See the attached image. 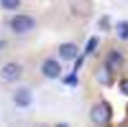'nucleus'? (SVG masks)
Here are the masks:
<instances>
[{"instance_id":"f257e3e1","label":"nucleus","mask_w":128,"mask_h":127,"mask_svg":"<svg viewBox=\"0 0 128 127\" xmlns=\"http://www.w3.org/2000/svg\"><path fill=\"white\" fill-rule=\"evenodd\" d=\"M33 27H34V20L30 15H26V14H20V15L14 17L10 21V29L20 34L30 32Z\"/></svg>"},{"instance_id":"f03ea898","label":"nucleus","mask_w":128,"mask_h":127,"mask_svg":"<svg viewBox=\"0 0 128 127\" xmlns=\"http://www.w3.org/2000/svg\"><path fill=\"white\" fill-rule=\"evenodd\" d=\"M110 114H112L110 106H109L106 102H103V103L96 105V106L91 109V120H92L96 124H104V123L109 121Z\"/></svg>"},{"instance_id":"7ed1b4c3","label":"nucleus","mask_w":128,"mask_h":127,"mask_svg":"<svg viewBox=\"0 0 128 127\" xmlns=\"http://www.w3.org/2000/svg\"><path fill=\"white\" fill-rule=\"evenodd\" d=\"M21 75H22V67L18 63H8L0 69V76L8 82H14L20 79Z\"/></svg>"},{"instance_id":"20e7f679","label":"nucleus","mask_w":128,"mask_h":127,"mask_svg":"<svg viewBox=\"0 0 128 127\" xmlns=\"http://www.w3.org/2000/svg\"><path fill=\"white\" fill-rule=\"evenodd\" d=\"M42 72H43V75L46 78L54 79V78H58L61 75V66H60V63L57 60L49 58V60H46L42 64Z\"/></svg>"},{"instance_id":"39448f33","label":"nucleus","mask_w":128,"mask_h":127,"mask_svg":"<svg viewBox=\"0 0 128 127\" xmlns=\"http://www.w3.org/2000/svg\"><path fill=\"white\" fill-rule=\"evenodd\" d=\"M58 52H60V57L64 58L66 61H72L74 58H78L79 55V49L74 43H63L60 48H58Z\"/></svg>"},{"instance_id":"423d86ee","label":"nucleus","mask_w":128,"mask_h":127,"mask_svg":"<svg viewBox=\"0 0 128 127\" xmlns=\"http://www.w3.org/2000/svg\"><path fill=\"white\" fill-rule=\"evenodd\" d=\"M124 63V57L119 51H112L109 52V57H107V61H106V66L110 72H116L121 69V66Z\"/></svg>"},{"instance_id":"0eeeda50","label":"nucleus","mask_w":128,"mask_h":127,"mask_svg":"<svg viewBox=\"0 0 128 127\" xmlns=\"http://www.w3.org/2000/svg\"><path fill=\"white\" fill-rule=\"evenodd\" d=\"M14 102L21 106V108H27L32 103V93L27 88H20L15 94H14Z\"/></svg>"},{"instance_id":"6e6552de","label":"nucleus","mask_w":128,"mask_h":127,"mask_svg":"<svg viewBox=\"0 0 128 127\" xmlns=\"http://www.w3.org/2000/svg\"><path fill=\"white\" fill-rule=\"evenodd\" d=\"M116 32H118V36L121 39H128V21H121L118 23L116 26Z\"/></svg>"},{"instance_id":"1a4fd4ad","label":"nucleus","mask_w":128,"mask_h":127,"mask_svg":"<svg viewBox=\"0 0 128 127\" xmlns=\"http://www.w3.org/2000/svg\"><path fill=\"white\" fill-rule=\"evenodd\" d=\"M0 5L8 11H14L21 5V0H0Z\"/></svg>"},{"instance_id":"9d476101","label":"nucleus","mask_w":128,"mask_h":127,"mask_svg":"<svg viewBox=\"0 0 128 127\" xmlns=\"http://www.w3.org/2000/svg\"><path fill=\"white\" fill-rule=\"evenodd\" d=\"M97 45H98V39H97V37H91V39L88 40V45H86V48H85V52H86V54H91V52L97 48Z\"/></svg>"},{"instance_id":"9b49d317","label":"nucleus","mask_w":128,"mask_h":127,"mask_svg":"<svg viewBox=\"0 0 128 127\" xmlns=\"http://www.w3.org/2000/svg\"><path fill=\"white\" fill-rule=\"evenodd\" d=\"M64 84H70V85H76L78 84V76H76V72L74 73H72V75H68V76H66L63 79Z\"/></svg>"},{"instance_id":"f8f14e48","label":"nucleus","mask_w":128,"mask_h":127,"mask_svg":"<svg viewBox=\"0 0 128 127\" xmlns=\"http://www.w3.org/2000/svg\"><path fill=\"white\" fill-rule=\"evenodd\" d=\"M119 90H121L124 94L128 96V79H122V81L119 82Z\"/></svg>"}]
</instances>
